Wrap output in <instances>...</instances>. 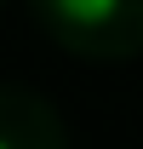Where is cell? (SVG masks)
<instances>
[{"instance_id": "1", "label": "cell", "mask_w": 143, "mask_h": 149, "mask_svg": "<svg viewBox=\"0 0 143 149\" xmlns=\"http://www.w3.org/2000/svg\"><path fill=\"white\" fill-rule=\"evenodd\" d=\"M52 6L74 23V29H97V23H109L120 12V0H52Z\"/></svg>"}, {"instance_id": "2", "label": "cell", "mask_w": 143, "mask_h": 149, "mask_svg": "<svg viewBox=\"0 0 143 149\" xmlns=\"http://www.w3.org/2000/svg\"><path fill=\"white\" fill-rule=\"evenodd\" d=\"M0 149H6V143H0Z\"/></svg>"}]
</instances>
